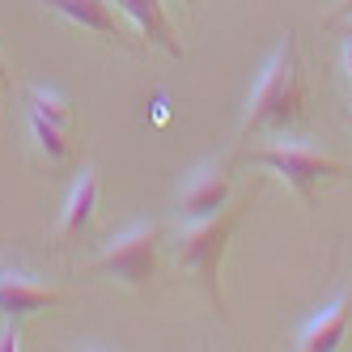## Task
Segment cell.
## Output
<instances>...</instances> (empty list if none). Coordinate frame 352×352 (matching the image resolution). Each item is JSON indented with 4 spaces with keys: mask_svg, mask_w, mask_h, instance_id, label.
Returning <instances> with one entry per match:
<instances>
[{
    "mask_svg": "<svg viewBox=\"0 0 352 352\" xmlns=\"http://www.w3.org/2000/svg\"><path fill=\"white\" fill-rule=\"evenodd\" d=\"M306 111V72H301V47L297 34H285V43L276 47V56L259 72L255 89L246 98V111L238 123V140L263 136V132H285L301 119Z\"/></svg>",
    "mask_w": 352,
    "mask_h": 352,
    "instance_id": "cell-1",
    "label": "cell"
},
{
    "mask_svg": "<svg viewBox=\"0 0 352 352\" xmlns=\"http://www.w3.org/2000/svg\"><path fill=\"white\" fill-rule=\"evenodd\" d=\"M246 208H250V195L230 199L225 208H217L208 217H191V221H183L179 230H174V263L199 280V289L208 293L217 314H225V293H221L225 250H230L234 230H238V221H242Z\"/></svg>",
    "mask_w": 352,
    "mask_h": 352,
    "instance_id": "cell-2",
    "label": "cell"
},
{
    "mask_svg": "<svg viewBox=\"0 0 352 352\" xmlns=\"http://www.w3.org/2000/svg\"><path fill=\"white\" fill-rule=\"evenodd\" d=\"M246 166L272 170L276 179H285V187L301 199V204H314V191L322 179H352V166L327 148H314L306 140H272L263 148H246L242 153Z\"/></svg>",
    "mask_w": 352,
    "mask_h": 352,
    "instance_id": "cell-3",
    "label": "cell"
},
{
    "mask_svg": "<svg viewBox=\"0 0 352 352\" xmlns=\"http://www.w3.org/2000/svg\"><path fill=\"white\" fill-rule=\"evenodd\" d=\"M166 238V225L162 221H144L132 225V230L115 234L98 255L89 259L94 276H107V280H119L123 289H148L157 276V246Z\"/></svg>",
    "mask_w": 352,
    "mask_h": 352,
    "instance_id": "cell-4",
    "label": "cell"
},
{
    "mask_svg": "<svg viewBox=\"0 0 352 352\" xmlns=\"http://www.w3.org/2000/svg\"><path fill=\"white\" fill-rule=\"evenodd\" d=\"M230 199H234V157H212V162L199 166L187 179V187L179 191V212H183V221L208 217V212L225 208Z\"/></svg>",
    "mask_w": 352,
    "mask_h": 352,
    "instance_id": "cell-5",
    "label": "cell"
},
{
    "mask_svg": "<svg viewBox=\"0 0 352 352\" xmlns=\"http://www.w3.org/2000/svg\"><path fill=\"white\" fill-rule=\"evenodd\" d=\"M68 293L52 289L34 280V276L17 272V267H0V314L5 318H26V314H38V310H52V306H64Z\"/></svg>",
    "mask_w": 352,
    "mask_h": 352,
    "instance_id": "cell-6",
    "label": "cell"
},
{
    "mask_svg": "<svg viewBox=\"0 0 352 352\" xmlns=\"http://www.w3.org/2000/svg\"><path fill=\"white\" fill-rule=\"evenodd\" d=\"M38 5H47L52 13H60L64 21H72V26H81V30H94L111 43H128V30L119 26L111 0H38Z\"/></svg>",
    "mask_w": 352,
    "mask_h": 352,
    "instance_id": "cell-7",
    "label": "cell"
},
{
    "mask_svg": "<svg viewBox=\"0 0 352 352\" xmlns=\"http://www.w3.org/2000/svg\"><path fill=\"white\" fill-rule=\"evenodd\" d=\"M352 327V293H344L340 301H331L318 318H310L297 336V352H336Z\"/></svg>",
    "mask_w": 352,
    "mask_h": 352,
    "instance_id": "cell-8",
    "label": "cell"
},
{
    "mask_svg": "<svg viewBox=\"0 0 352 352\" xmlns=\"http://www.w3.org/2000/svg\"><path fill=\"white\" fill-rule=\"evenodd\" d=\"M111 5H115L119 13L132 17V26L140 30L144 43L162 47L170 60H183V43L174 38V26H170V17H166V9H162V0H111Z\"/></svg>",
    "mask_w": 352,
    "mask_h": 352,
    "instance_id": "cell-9",
    "label": "cell"
},
{
    "mask_svg": "<svg viewBox=\"0 0 352 352\" xmlns=\"http://www.w3.org/2000/svg\"><path fill=\"white\" fill-rule=\"evenodd\" d=\"M94 208H98V179H94V170H81V179L72 183V191L64 199V212H60V225H56V242L68 246L94 221Z\"/></svg>",
    "mask_w": 352,
    "mask_h": 352,
    "instance_id": "cell-10",
    "label": "cell"
},
{
    "mask_svg": "<svg viewBox=\"0 0 352 352\" xmlns=\"http://www.w3.org/2000/svg\"><path fill=\"white\" fill-rule=\"evenodd\" d=\"M30 136H34V144H38V153L52 162V166H60L64 157H68V128H60V123H52V119H43V115H34L30 111Z\"/></svg>",
    "mask_w": 352,
    "mask_h": 352,
    "instance_id": "cell-11",
    "label": "cell"
},
{
    "mask_svg": "<svg viewBox=\"0 0 352 352\" xmlns=\"http://www.w3.org/2000/svg\"><path fill=\"white\" fill-rule=\"evenodd\" d=\"M26 111H34V115H43V119H52V123H60V128H77V115H72V107L64 102L60 94H52V89H38V85H26Z\"/></svg>",
    "mask_w": 352,
    "mask_h": 352,
    "instance_id": "cell-12",
    "label": "cell"
},
{
    "mask_svg": "<svg viewBox=\"0 0 352 352\" xmlns=\"http://www.w3.org/2000/svg\"><path fill=\"white\" fill-rule=\"evenodd\" d=\"M21 348V327L17 318H5V331H0V352H17Z\"/></svg>",
    "mask_w": 352,
    "mask_h": 352,
    "instance_id": "cell-13",
    "label": "cell"
},
{
    "mask_svg": "<svg viewBox=\"0 0 352 352\" xmlns=\"http://www.w3.org/2000/svg\"><path fill=\"white\" fill-rule=\"evenodd\" d=\"M344 17H352V0H340V5L331 9V17H327V26H340Z\"/></svg>",
    "mask_w": 352,
    "mask_h": 352,
    "instance_id": "cell-14",
    "label": "cell"
},
{
    "mask_svg": "<svg viewBox=\"0 0 352 352\" xmlns=\"http://www.w3.org/2000/svg\"><path fill=\"white\" fill-rule=\"evenodd\" d=\"M344 72L352 77V38H344Z\"/></svg>",
    "mask_w": 352,
    "mask_h": 352,
    "instance_id": "cell-15",
    "label": "cell"
},
{
    "mask_svg": "<svg viewBox=\"0 0 352 352\" xmlns=\"http://www.w3.org/2000/svg\"><path fill=\"white\" fill-rule=\"evenodd\" d=\"M0 85H9V68H5V56H0Z\"/></svg>",
    "mask_w": 352,
    "mask_h": 352,
    "instance_id": "cell-16",
    "label": "cell"
},
{
    "mask_svg": "<svg viewBox=\"0 0 352 352\" xmlns=\"http://www.w3.org/2000/svg\"><path fill=\"white\" fill-rule=\"evenodd\" d=\"M340 26H344V38H352V17H344Z\"/></svg>",
    "mask_w": 352,
    "mask_h": 352,
    "instance_id": "cell-17",
    "label": "cell"
},
{
    "mask_svg": "<svg viewBox=\"0 0 352 352\" xmlns=\"http://www.w3.org/2000/svg\"><path fill=\"white\" fill-rule=\"evenodd\" d=\"M187 5H191V0H187Z\"/></svg>",
    "mask_w": 352,
    "mask_h": 352,
    "instance_id": "cell-18",
    "label": "cell"
}]
</instances>
